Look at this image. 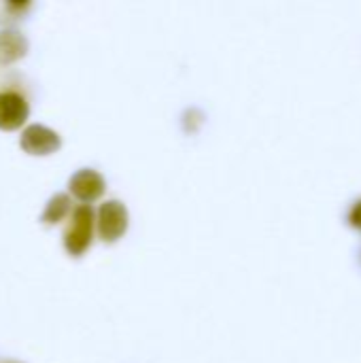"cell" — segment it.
I'll return each instance as SVG.
<instances>
[{
  "label": "cell",
  "instance_id": "6da1fadb",
  "mask_svg": "<svg viewBox=\"0 0 361 363\" xmlns=\"http://www.w3.org/2000/svg\"><path fill=\"white\" fill-rule=\"evenodd\" d=\"M94 228H96V215L89 204H79L72 208L68 225L64 230V249L72 255L79 257L87 251L94 238Z\"/></svg>",
  "mask_w": 361,
  "mask_h": 363
},
{
  "label": "cell",
  "instance_id": "7a4b0ae2",
  "mask_svg": "<svg viewBox=\"0 0 361 363\" xmlns=\"http://www.w3.org/2000/svg\"><path fill=\"white\" fill-rule=\"evenodd\" d=\"M128 221H130V217H128L126 204L119 202V200H106L104 204H100L98 215H96L98 236L104 242H115L126 234Z\"/></svg>",
  "mask_w": 361,
  "mask_h": 363
},
{
  "label": "cell",
  "instance_id": "3957f363",
  "mask_svg": "<svg viewBox=\"0 0 361 363\" xmlns=\"http://www.w3.org/2000/svg\"><path fill=\"white\" fill-rule=\"evenodd\" d=\"M30 115V102L17 89H0V130H19Z\"/></svg>",
  "mask_w": 361,
  "mask_h": 363
},
{
  "label": "cell",
  "instance_id": "277c9868",
  "mask_svg": "<svg viewBox=\"0 0 361 363\" xmlns=\"http://www.w3.org/2000/svg\"><path fill=\"white\" fill-rule=\"evenodd\" d=\"M19 147L28 155H51L62 147V138L51 128L40 125V123H32L21 132Z\"/></svg>",
  "mask_w": 361,
  "mask_h": 363
},
{
  "label": "cell",
  "instance_id": "5b68a950",
  "mask_svg": "<svg viewBox=\"0 0 361 363\" xmlns=\"http://www.w3.org/2000/svg\"><path fill=\"white\" fill-rule=\"evenodd\" d=\"M68 189L70 194L81 200L83 204H89L94 200H98L104 189H106V183H104V177L98 172V170H91V168H81L77 170L70 181H68Z\"/></svg>",
  "mask_w": 361,
  "mask_h": 363
},
{
  "label": "cell",
  "instance_id": "8992f818",
  "mask_svg": "<svg viewBox=\"0 0 361 363\" xmlns=\"http://www.w3.org/2000/svg\"><path fill=\"white\" fill-rule=\"evenodd\" d=\"M28 53V40L17 30L0 32V66H9Z\"/></svg>",
  "mask_w": 361,
  "mask_h": 363
},
{
  "label": "cell",
  "instance_id": "52a82bcc",
  "mask_svg": "<svg viewBox=\"0 0 361 363\" xmlns=\"http://www.w3.org/2000/svg\"><path fill=\"white\" fill-rule=\"evenodd\" d=\"M70 213V196L68 194H55L47 204L40 215V221L45 225H55L60 223L66 215Z\"/></svg>",
  "mask_w": 361,
  "mask_h": 363
},
{
  "label": "cell",
  "instance_id": "ba28073f",
  "mask_svg": "<svg viewBox=\"0 0 361 363\" xmlns=\"http://www.w3.org/2000/svg\"><path fill=\"white\" fill-rule=\"evenodd\" d=\"M349 221H351L353 228H360L361 230V200H357V202L353 204V208H351V213H349Z\"/></svg>",
  "mask_w": 361,
  "mask_h": 363
}]
</instances>
